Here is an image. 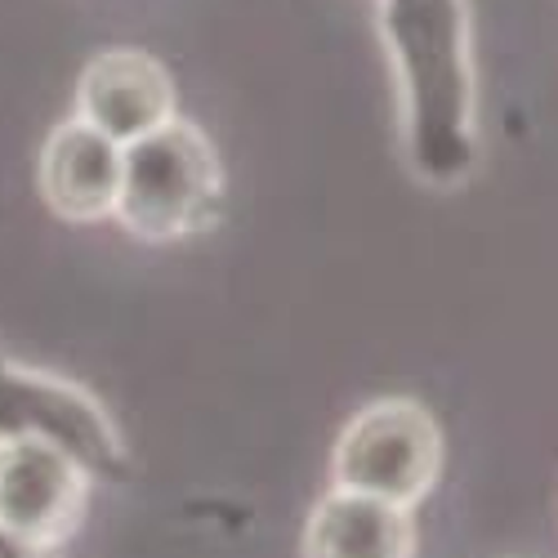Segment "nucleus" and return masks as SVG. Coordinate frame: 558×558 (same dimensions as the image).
<instances>
[{"label":"nucleus","instance_id":"f03ea898","mask_svg":"<svg viewBox=\"0 0 558 558\" xmlns=\"http://www.w3.org/2000/svg\"><path fill=\"white\" fill-rule=\"evenodd\" d=\"M223 215V161L202 125L170 117L121 153L117 223L138 242H183Z\"/></svg>","mask_w":558,"mask_h":558},{"label":"nucleus","instance_id":"6e6552de","mask_svg":"<svg viewBox=\"0 0 558 558\" xmlns=\"http://www.w3.org/2000/svg\"><path fill=\"white\" fill-rule=\"evenodd\" d=\"M300 558H415L411 509L331 487L304 523Z\"/></svg>","mask_w":558,"mask_h":558},{"label":"nucleus","instance_id":"0eeeda50","mask_svg":"<svg viewBox=\"0 0 558 558\" xmlns=\"http://www.w3.org/2000/svg\"><path fill=\"white\" fill-rule=\"evenodd\" d=\"M121 144L81 117H68L50 130L40 148L36 183L40 197L68 223H99L117 215L121 193Z\"/></svg>","mask_w":558,"mask_h":558},{"label":"nucleus","instance_id":"7ed1b4c3","mask_svg":"<svg viewBox=\"0 0 558 558\" xmlns=\"http://www.w3.org/2000/svg\"><path fill=\"white\" fill-rule=\"evenodd\" d=\"M340 492L415 509L442 478V429L415 398H376L349 415L331 451Z\"/></svg>","mask_w":558,"mask_h":558},{"label":"nucleus","instance_id":"1a4fd4ad","mask_svg":"<svg viewBox=\"0 0 558 558\" xmlns=\"http://www.w3.org/2000/svg\"><path fill=\"white\" fill-rule=\"evenodd\" d=\"M0 558H63V545L32 541V536H23V532L0 523Z\"/></svg>","mask_w":558,"mask_h":558},{"label":"nucleus","instance_id":"39448f33","mask_svg":"<svg viewBox=\"0 0 558 558\" xmlns=\"http://www.w3.org/2000/svg\"><path fill=\"white\" fill-rule=\"evenodd\" d=\"M95 474L45 438H0V523L45 541L68 545L89 509Z\"/></svg>","mask_w":558,"mask_h":558},{"label":"nucleus","instance_id":"20e7f679","mask_svg":"<svg viewBox=\"0 0 558 558\" xmlns=\"http://www.w3.org/2000/svg\"><path fill=\"white\" fill-rule=\"evenodd\" d=\"M0 438L59 442L95 478L121 483L130 474V447L95 393L10 357H0Z\"/></svg>","mask_w":558,"mask_h":558},{"label":"nucleus","instance_id":"f257e3e1","mask_svg":"<svg viewBox=\"0 0 558 558\" xmlns=\"http://www.w3.org/2000/svg\"><path fill=\"white\" fill-rule=\"evenodd\" d=\"M380 40L398 81V125L411 174L460 189L478 166V76L464 0H380Z\"/></svg>","mask_w":558,"mask_h":558},{"label":"nucleus","instance_id":"423d86ee","mask_svg":"<svg viewBox=\"0 0 558 558\" xmlns=\"http://www.w3.org/2000/svg\"><path fill=\"white\" fill-rule=\"evenodd\" d=\"M76 117L125 148L174 117V81L144 50H104L76 81Z\"/></svg>","mask_w":558,"mask_h":558}]
</instances>
